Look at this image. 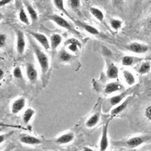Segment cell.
<instances>
[{
    "instance_id": "obj_1",
    "label": "cell",
    "mask_w": 151,
    "mask_h": 151,
    "mask_svg": "<svg viewBox=\"0 0 151 151\" xmlns=\"http://www.w3.org/2000/svg\"><path fill=\"white\" fill-rule=\"evenodd\" d=\"M32 46H33V52H34L35 55H36L39 65H40V69H41L42 73L45 74L49 70L50 64L48 56L43 52L39 45L35 44L34 42H32Z\"/></svg>"
},
{
    "instance_id": "obj_2",
    "label": "cell",
    "mask_w": 151,
    "mask_h": 151,
    "mask_svg": "<svg viewBox=\"0 0 151 151\" xmlns=\"http://www.w3.org/2000/svg\"><path fill=\"white\" fill-rule=\"evenodd\" d=\"M110 119H107L105 122L104 125L103 126L101 133V137L100 140L99 149L100 151H106L109 147V138H108V130L109 124H110Z\"/></svg>"
},
{
    "instance_id": "obj_3",
    "label": "cell",
    "mask_w": 151,
    "mask_h": 151,
    "mask_svg": "<svg viewBox=\"0 0 151 151\" xmlns=\"http://www.w3.org/2000/svg\"><path fill=\"white\" fill-rule=\"evenodd\" d=\"M126 48H127V50H129V52L137 54V55H142V54L147 53L149 50L148 45L142 44V43L137 42L129 43V45H127V46H126Z\"/></svg>"
},
{
    "instance_id": "obj_4",
    "label": "cell",
    "mask_w": 151,
    "mask_h": 151,
    "mask_svg": "<svg viewBox=\"0 0 151 151\" xmlns=\"http://www.w3.org/2000/svg\"><path fill=\"white\" fill-rule=\"evenodd\" d=\"M82 44L75 38L68 39L64 42V48L71 54H77L80 51Z\"/></svg>"
},
{
    "instance_id": "obj_5",
    "label": "cell",
    "mask_w": 151,
    "mask_h": 151,
    "mask_svg": "<svg viewBox=\"0 0 151 151\" xmlns=\"http://www.w3.org/2000/svg\"><path fill=\"white\" fill-rule=\"evenodd\" d=\"M48 19L50 21H53L55 24H56L58 26L60 27L64 28V29L70 31H75L70 23H69L65 18H64L61 16H59L58 14H52V15L48 17Z\"/></svg>"
},
{
    "instance_id": "obj_6",
    "label": "cell",
    "mask_w": 151,
    "mask_h": 151,
    "mask_svg": "<svg viewBox=\"0 0 151 151\" xmlns=\"http://www.w3.org/2000/svg\"><path fill=\"white\" fill-rule=\"evenodd\" d=\"M29 35L34 39L35 40L40 43V45L42 46V48L45 50V51H48L51 48V45H50V42L47 36L45 35L42 34L40 33H36V32H33V31H29Z\"/></svg>"
},
{
    "instance_id": "obj_7",
    "label": "cell",
    "mask_w": 151,
    "mask_h": 151,
    "mask_svg": "<svg viewBox=\"0 0 151 151\" xmlns=\"http://www.w3.org/2000/svg\"><path fill=\"white\" fill-rule=\"evenodd\" d=\"M26 106V99L24 97H20L14 100L11 105V112L12 114L17 115L22 111Z\"/></svg>"
},
{
    "instance_id": "obj_8",
    "label": "cell",
    "mask_w": 151,
    "mask_h": 151,
    "mask_svg": "<svg viewBox=\"0 0 151 151\" xmlns=\"http://www.w3.org/2000/svg\"><path fill=\"white\" fill-rule=\"evenodd\" d=\"M17 40H16V51L18 55H22L24 53L25 48H26V41L25 36L22 31L18 29L16 32Z\"/></svg>"
},
{
    "instance_id": "obj_9",
    "label": "cell",
    "mask_w": 151,
    "mask_h": 151,
    "mask_svg": "<svg viewBox=\"0 0 151 151\" xmlns=\"http://www.w3.org/2000/svg\"><path fill=\"white\" fill-rule=\"evenodd\" d=\"M26 75L31 83H35L38 79V71L32 63H27L26 65Z\"/></svg>"
},
{
    "instance_id": "obj_10",
    "label": "cell",
    "mask_w": 151,
    "mask_h": 151,
    "mask_svg": "<svg viewBox=\"0 0 151 151\" xmlns=\"http://www.w3.org/2000/svg\"><path fill=\"white\" fill-rule=\"evenodd\" d=\"M19 141L22 144H27V145H39L42 144V141L40 138L27 134H20Z\"/></svg>"
},
{
    "instance_id": "obj_11",
    "label": "cell",
    "mask_w": 151,
    "mask_h": 151,
    "mask_svg": "<svg viewBox=\"0 0 151 151\" xmlns=\"http://www.w3.org/2000/svg\"><path fill=\"white\" fill-rule=\"evenodd\" d=\"M146 137L144 136H135V137H131L125 142L126 147L129 148H135L141 146L146 141Z\"/></svg>"
},
{
    "instance_id": "obj_12",
    "label": "cell",
    "mask_w": 151,
    "mask_h": 151,
    "mask_svg": "<svg viewBox=\"0 0 151 151\" xmlns=\"http://www.w3.org/2000/svg\"><path fill=\"white\" fill-rule=\"evenodd\" d=\"M129 90L128 91H125L123 92L120 93V94H116L115 96H113L109 99V103L112 106H116L119 104H120L125 98H127V96L129 95Z\"/></svg>"
},
{
    "instance_id": "obj_13",
    "label": "cell",
    "mask_w": 151,
    "mask_h": 151,
    "mask_svg": "<svg viewBox=\"0 0 151 151\" xmlns=\"http://www.w3.org/2000/svg\"><path fill=\"white\" fill-rule=\"evenodd\" d=\"M123 88V86L118 82H111L106 85L104 88V93L106 94H113L114 92H117Z\"/></svg>"
},
{
    "instance_id": "obj_14",
    "label": "cell",
    "mask_w": 151,
    "mask_h": 151,
    "mask_svg": "<svg viewBox=\"0 0 151 151\" xmlns=\"http://www.w3.org/2000/svg\"><path fill=\"white\" fill-rule=\"evenodd\" d=\"M74 137H75V134H74L73 132H67V133L61 134L58 137H57L56 140H55V143L60 144V145L67 144L73 141Z\"/></svg>"
},
{
    "instance_id": "obj_15",
    "label": "cell",
    "mask_w": 151,
    "mask_h": 151,
    "mask_svg": "<svg viewBox=\"0 0 151 151\" xmlns=\"http://www.w3.org/2000/svg\"><path fill=\"white\" fill-rule=\"evenodd\" d=\"M23 2H24V5L25 8H26L27 12L28 14H29V17H30L31 21H33V22H36L38 20V13L36 10L28 0H23Z\"/></svg>"
},
{
    "instance_id": "obj_16",
    "label": "cell",
    "mask_w": 151,
    "mask_h": 151,
    "mask_svg": "<svg viewBox=\"0 0 151 151\" xmlns=\"http://www.w3.org/2000/svg\"><path fill=\"white\" fill-rule=\"evenodd\" d=\"M119 68L113 63L110 64L106 70V75L109 79H116L119 77Z\"/></svg>"
},
{
    "instance_id": "obj_17",
    "label": "cell",
    "mask_w": 151,
    "mask_h": 151,
    "mask_svg": "<svg viewBox=\"0 0 151 151\" xmlns=\"http://www.w3.org/2000/svg\"><path fill=\"white\" fill-rule=\"evenodd\" d=\"M130 98L131 97H128V98H126L123 101H122L120 104H119L118 106H115V107L111 110L112 116L118 115V114H119L120 113L123 112L124 110H125V108L127 107L128 104H129V101H130Z\"/></svg>"
},
{
    "instance_id": "obj_18",
    "label": "cell",
    "mask_w": 151,
    "mask_h": 151,
    "mask_svg": "<svg viewBox=\"0 0 151 151\" xmlns=\"http://www.w3.org/2000/svg\"><path fill=\"white\" fill-rule=\"evenodd\" d=\"M122 76H123L124 81H125V83L128 86H132L133 85H134V83L136 82L135 76H134V74L132 73L131 71L125 70L122 71Z\"/></svg>"
},
{
    "instance_id": "obj_19",
    "label": "cell",
    "mask_w": 151,
    "mask_h": 151,
    "mask_svg": "<svg viewBox=\"0 0 151 151\" xmlns=\"http://www.w3.org/2000/svg\"><path fill=\"white\" fill-rule=\"evenodd\" d=\"M62 42V36L58 33L52 35L50 37V45H51V48L53 51L56 50L58 48L60 43Z\"/></svg>"
},
{
    "instance_id": "obj_20",
    "label": "cell",
    "mask_w": 151,
    "mask_h": 151,
    "mask_svg": "<svg viewBox=\"0 0 151 151\" xmlns=\"http://www.w3.org/2000/svg\"><path fill=\"white\" fill-rule=\"evenodd\" d=\"M73 58V54L69 52L65 48H62L58 52L59 60H60V61L63 62V63H68V62L70 61Z\"/></svg>"
},
{
    "instance_id": "obj_21",
    "label": "cell",
    "mask_w": 151,
    "mask_h": 151,
    "mask_svg": "<svg viewBox=\"0 0 151 151\" xmlns=\"http://www.w3.org/2000/svg\"><path fill=\"white\" fill-rule=\"evenodd\" d=\"M100 121V113H95L91 116L88 119L87 121L86 122V125L87 128H91L94 127L95 125H98V122Z\"/></svg>"
},
{
    "instance_id": "obj_22",
    "label": "cell",
    "mask_w": 151,
    "mask_h": 151,
    "mask_svg": "<svg viewBox=\"0 0 151 151\" xmlns=\"http://www.w3.org/2000/svg\"><path fill=\"white\" fill-rule=\"evenodd\" d=\"M89 10L91 15L96 19V20H98L100 22H102L104 21V12L101 9L97 7H94V6H92V7L90 8Z\"/></svg>"
},
{
    "instance_id": "obj_23",
    "label": "cell",
    "mask_w": 151,
    "mask_h": 151,
    "mask_svg": "<svg viewBox=\"0 0 151 151\" xmlns=\"http://www.w3.org/2000/svg\"><path fill=\"white\" fill-rule=\"evenodd\" d=\"M35 113H36V111L33 108H30V107L27 108L24 111V114H23V122L25 125H27L30 122L33 116L35 115Z\"/></svg>"
},
{
    "instance_id": "obj_24",
    "label": "cell",
    "mask_w": 151,
    "mask_h": 151,
    "mask_svg": "<svg viewBox=\"0 0 151 151\" xmlns=\"http://www.w3.org/2000/svg\"><path fill=\"white\" fill-rule=\"evenodd\" d=\"M109 24H110V26L113 30L117 31L119 29H121L123 25V21L120 19L117 18H110L109 20Z\"/></svg>"
},
{
    "instance_id": "obj_25",
    "label": "cell",
    "mask_w": 151,
    "mask_h": 151,
    "mask_svg": "<svg viewBox=\"0 0 151 151\" xmlns=\"http://www.w3.org/2000/svg\"><path fill=\"white\" fill-rule=\"evenodd\" d=\"M18 17L20 21L24 24H25V25H29L30 24V21H29V17H28L26 12L24 11V9L22 7L20 8V9H19Z\"/></svg>"
},
{
    "instance_id": "obj_26",
    "label": "cell",
    "mask_w": 151,
    "mask_h": 151,
    "mask_svg": "<svg viewBox=\"0 0 151 151\" xmlns=\"http://www.w3.org/2000/svg\"><path fill=\"white\" fill-rule=\"evenodd\" d=\"M67 5L71 10L77 12L80 10L81 0H67Z\"/></svg>"
},
{
    "instance_id": "obj_27",
    "label": "cell",
    "mask_w": 151,
    "mask_h": 151,
    "mask_svg": "<svg viewBox=\"0 0 151 151\" xmlns=\"http://www.w3.org/2000/svg\"><path fill=\"white\" fill-rule=\"evenodd\" d=\"M52 1H53L55 7L57 9H58L60 12H64V14H67L68 17H70L68 12H67V9H65V6H64V0H52Z\"/></svg>"
},
{
    "instance_id": "obj_28",
    "label": "cell",
    "mask_w": 151,
    "mask_h": 151,
    "mask_svg": "<svg viewBox=\"0 0 151 151\" xmlns=\"http://www.w3.org/2000/svg\"><path fill=\"white\" fill-rule=\"evenodd\" d=\"M79 25H80L82 27H83V29L87 32V33H90L91 35H98L99 34V31L98 29H96L95 27H94L91 25L89 24H84V23H79Z\"/></svg>"
},
{
    "instance_id": "obj_29",
    "label": "cell",
    "mask_w": 151,
    "mask_h": 151,
    "mask_svg": "<svg viewBox=\"0 0 151 151\" xmlns=\"http://www.w3.org/2000/svg\"><path fill=\"white\" fill-rule=\"evenodd\" d=\"M151 70V64L150 62H144L140 65L138 68V73L141 75L147 74Z\"/></svg>"
},
{
    "instance_id": "obj_30",
    "label": "cell",
    "mask_w": 151,
    "mask_h": 151,
    "mask_svg": "<svg viewBox=\"0 0 151 151\" xmlns=\"http://www.w3.org/2000/svg\"><path fill=\"white\" fill-rule=\"evenodd\" d=\"M134 63V57L125 55L122 59V64L125 67H130Z\"/></svg>"
},
{
    "instance_id": "obj_31",
    "label": "cell",
    "mask_w": 151,
    "mask_h": 151,
    "mask_svg": "<svg viewBox=\"0 0 151 151\" xmlns=\"http://www.w3.org/2000/svg\"><path fill=\"white\" fill-rule=\"evenodd\" d=\"M13 76L17 79H23V73L20 67H16L13 70Z\"/></svg>"
},
{
    "instance_id": "obj_32",
    "label": "cell",
    "mask_w": 151,
    "mask_h": 151,
    "mask_svg": "<svg viewBox=\"0 0 151 151\" xmlns=\"http://www.w3.org/2000/svg\"><path fill=\"white\" fill-rule=\"evenodd\" d=\"M6 40H7V36L6 35L2 33L0 35V48H2L6 45Z\"/></svg>"
},
{
    "instance_id": "obj_33",
    "label": "cell",
    "mask_w": 151,
    "mask_h": 151,
    "mask_svg": "<svg viewBox=\"0 0 151 151\" xmlns=\"http://www.w3.org/2000/svg\"><path fill=\"white\" fill-rule=\"evenodd\" d=\"M144 116L149 121H151V105L149 106L145 109V111H144Z\"/></svg>"
},
{
    "instance_id": "obj_34",
    "label": "cell",
    "mask_w": 151,
    "mask_h": 151,
    "mask_svg": "<svg viewBox=\"0 0 151 151\" xmlns=\"http://www.w3.org/2000/svg\"><path fill=\"white\" fill-rule=\"evenodd\" d=\"M124 0H112V4L114 7H118L123 3Z\"/></svg>"
},
{
    "instance_id": "obj_35",
    "label": "cell",
    "mask_w": 151,
    "mask_h": 151,
    "mask_svg": "<svg viewBox=\"0 0 151 151\" xmlns=\"http://www.w3.org/2000/svg\"><path fill=\"white\" fill-rule=\"evenodd\" d=\"M12 0H1V2H0V6L1 7H3L4 5H6L8 4L11 3L12 2Z\"/></svg>"
},
{
    "instance_id": "obj_36",
    "label": "cell",
    "mask_w": 151,
    "mask_h": 151,
    "mask_svg": "<svg viewBox=\"0 0 151 151\" xmlns=\"http://www.w3.org/2000/svg\"><path fill=\"white\" fill-rule=\"evenodd\" d=\"M13 134V132H11V133H9V134H5V136H6V137H8V135H10V134ZM0 137H1V139H0V143H3L4 139H5V134H1Z\"/></svg>"
},
{
    "instance_id": "obj_37",
    "label": "cell",
    "mask_w": 151,
    "mask_h": 151,
    "mask_svg": "<svg viewBox=\"0 0 151 151\" xmlns=\"http://www.w3.org/2000/svg\"><path fill=\"white\" fill-rule=\"evenodd\" d=\"M4 78V71L2 69L0 70V80L2 81Z\"/></svg>"
},
{
    "instance_id": "obj_38",
    "label": "cell",
    "mask_w": 151,
    "mask_h": 151,
    "mask_svg": "<svg viewBox=\"0 0 151 151\" xmlns=\"http://www.w3.org/2000/svg\"><path fill=\"white\" fill-rule=\"evenodd\" d=\"M147 24H148V27H149L150 29H151V17H150V18H149V20H148Z\"/></svg>"
},
{
    "instance_id": "obj_39",
    "label": "cell",
    "mask_w": 151,
    "mask_h": 151,
    "mask_svg": "<svg viewBox=\"0 0 151 151\" xmlns=\"http://www.w3.org/2000/svg\"><path fill=\"white\" fill-rule=\"evenodd\" d=\"M83 151H94V150H93L91 148L87 147H84V150H83Z\"/></svg>"
},
{
    "instance_id": "obj_40",
    "label": "cell",
    "mask_w": 151,
    "mask_h": 151,
    "mask_svg": "<svg viewBox=\"0 0 151 151\" xmlns=\"http://www.w3.org/2000/svg\"><path fill=\"white\" fill-rule=\"evenodd\" d=\"M12 149H13V147L9 146V147H8L7 149H5L4 151H11V150H12Z\"/></svg>"
}]
</instances>
